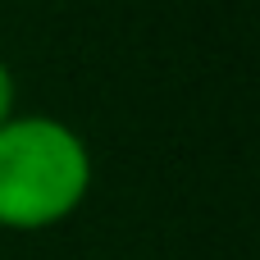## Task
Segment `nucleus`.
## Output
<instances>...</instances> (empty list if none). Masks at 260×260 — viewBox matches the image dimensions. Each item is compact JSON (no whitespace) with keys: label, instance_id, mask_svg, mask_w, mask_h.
I'll use <instances>...</instances> for the list:
<instances>
[{"label":"nucleus","instance_id":"1","mask_svg":"<svg viewBox=\"0 0 260 260\" xmlns=\"http://www.w3.org/2000/svg\"><path fill=\"white\" fill-rule=\"evenodd\" d=\"M91 192V151L55 114H14L0 123V229L41 233L82 210Z\"/></svg>","mask_w":260,"mask_h":260},{"label":"nucleus","instance_id":"2","mask_svg":"<svg viewBox=\"0 0 260 260\" xmlns=\"http://www.w3.org/2000/svg\"><path fill=\"white\" fill-rule=\"evenodd\" d=\"M14 101H18V87H14L9 64L0 59V123H5V119H14Z\"/></svg>","mask_w":260,"mask_h":260}]
</instances>
